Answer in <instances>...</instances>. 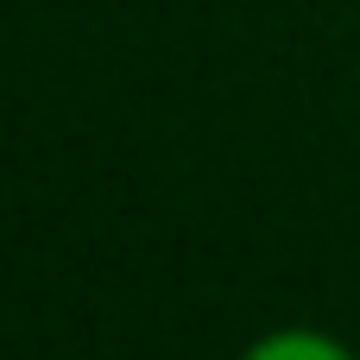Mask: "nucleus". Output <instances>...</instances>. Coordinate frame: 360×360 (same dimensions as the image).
<instances>
[{
    "label": "nucleus",
    "instance_id": "obj_1",
    "mask_svg": "<svg viewBox=\"0 0 360 360\" xmlns=\"http://www.w3.org/2000/svg\"><path fill=\"white\" fill-rule=\"evenodd\" d=\"M240 360H354V348H342L323 329H278V335H259Z\"/></svg>",
    "mask_w": 360,
    "mask_h": 360
}]
</instances>
